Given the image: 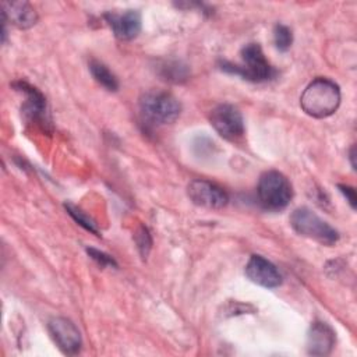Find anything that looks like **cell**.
I'll use <instances>...</instances> for the list:
<instances>
[{
    "label": "cell",
    "instance_id": "obj_14",
    "mask_svg": "<svg viewBox=\"0 0 357 357\" xmlns=\"http://www.w3.org/2000/svg\"><path fill=\"white\" fill-rule=\"evenodd\" d=\"M89 70L91 74L93 75V78L107 91L114 92L119 89V81L116 78V75L100 61L98 60H91L89 63Z\"/></svg>",
    "mask_w": 357,
    "mask_h": 357
},
{
    "label": "cell",
    "instance_id": "obj_8",
    "mask_svg": "<svg viewBox=\"0 0 357 357\" xmlns=\"http://www.w3.org/2000/svg\"><path fill=\"white\" fill-rule=\"evenodd\" d=\"M47 329L54 343L64 354L73 356L79 351L82 344L81 333L70 319L61 317L52 318L47 324Z\"/></svg>",
    "mask_w": 357,
    "mask_h": 357
},
{
    "label": "cell",
    "instance_id": "obj_4",
    "mask_svg": "<svg viewBox=\"0 0 357 357\" xmlns=\"http://www.w3.org/2000/svg\"><path fill=\"white\" fill-rule=\"evenodd\" d=\"M139 109L146 121L153 124H170L181 113L180 102L169 92L148 91L139 98Z\"/></svg>",
    "mask_w": 357,
    "mask_h": 357
},
{
    "label": "cell",
    "instance_id": "obj_11",
    "mask_svg": "<svg viewBox=\"0 0 357 357\" xmlns=\"http://www.w3.org/2000/svg\"><path fill=\"white\" fill-rule=\"evenodd\" d=\"M14 88L20 92H22L26 98V102L24 105V113L29 116L32 120L39 121L43 127L50 124V119L47 116V107L46 100L43 95L33 86H31L26 82L18 81L14 84Z\"/></svg>",
    "mask_w": 357,
    "mask_h": 357
},
{
    "label": "cell",
    "instance_id": "obj_21",
    "mask_svg": "<svg viewBox=\"0 0 357 357\" xmlns=\"http://www.w3.org/2000/svg\"><path fill=\"white\" fill-rule=\"evenodd\" d=\"M356 149H354V146L350 149V153H349V158H350V162H351V166H353V169H356V162H354V159H356V152H354Z\"/></svg>",
    "mask_w": 357,
    "mask_h": 357
},
{
    "label": "cell",
    "instance_id": "obj_10",
    "mask_svg": "<svg viewBox=\"0 0 357 357\" xmlns=\"http://www.w3.org/2000/svg\"><path fill=\"white\" fill-rule=\"evenodd\" d=\"M116 38L120 40H131L141 31V14L137 10H126L124 13H106L103 15Z\"/></svg>",
    "mask_w": 357,
    "mask_h": 357
},
{
    "label": "cell",
    "instance_id": "obj_20",
    "mask_svg": "<svg viewBox=\"0 0 357 357\" xmlns=\"http://www.w3.org/2000/svg\"><path fill=\"white\" fill-rule=\"evenodd\" d=\"M339 190H340V192L346 197V199H347V202L350 204V206H351L353 209H356V191H354V188H351V187H349V185H342V184H339Z\"/></svg>",
    "mask_w": 357,
    "mask_h": 357
},
{
    "label": "cell",
    "instance_id": "obj_13",
    "mask_svg": "<svg viewBox=\"0 0 357 357\" xmlns=\"http://www.w3.org/2000/svg\"><path fill=\"white\" fill-rule=\"evenodd\" d=\"M3 20L20 29H28L38 21L35 8L26 1H3Z\"/></svg>",
    "mask_w": 357,
    "mask_h": 357
},
{
    "label": "cell",
    "instance_id": "obj_1",
    "mask_svg": "<svg viewBox=\"0 0 357 357\" xmlns=\"http://www.w3.org/2000/svg\"><path fill=\"white\" fill-rule=\"evenodd\" d=\"M300 105L308 116L329 117L340 105V89L328 78H315L301 93Z\"/></svg>",
    "mask_w": 357,
    "mask_h": 357
},
{
    "label": "cell",
    "instance_id": "obj_17",
    "mask_svg": "<svg viewBox=\"0 0 357 357\" xmlns=\"http://www.w3.org/2000/svg\"><path fill=\"white\" fill-rule=\"evenodd\" d=\"M135 243H137V247L139 250L141 257L146 258L151 248H152V238H151V234H149V231L145 226H141L138 229V231L135 233Z\"/></svg>",
    "mask_w": 357,
    "mask_h": 357
},
{
    "label": "cell",
    "instance_id": "obj_7",
    "mask_svg": "<svg viewBox=\"0 0 357 357\" xmlns=\"http://www.w3.org/2000/svg\"><path fill=\"white\" fill-rule=\"evenodd\" d=\"M188 198L198 206L208 209H220L227 205V192L218 184L208 180H192L187 187Z\"/></svg>",
    "mask_w": 357,
    "mask_h": 357
},
{
    "label": "cell",
    "instance_id": "obj_6",
    "mask_svg": "<svg viewBox=\"0 0 357 357\" xmlns=\"http://www.w3.org/2000/svg\"><path fill=\"white\" fill-rule=\"evenodd\" d=\"M215 131L227 141H237L244 134V120L240 110L229 103L216 106L209 116Z\"/></svg>",
    "mask_w": 357,
    "mask_h": 357
},
{
    "label": "cell",
    "instance_id": "obj_9",
    "mask_svg": "<svg viewBox=\"0 0 357 357\" xmlns=\"http://www.w3.org/2000/svg\"><path fill=\"white\" fill-rule=\"evenodd\" d=\"M247 278L262 287L275 289L282 283V275L278 268L261 255H251L245 265Z\"/></svg>",
    "mask_w": 357,
    "mask_h": 357
},
{
    "label": "cell",
    "instance_id": "obj_12",
    "mask_svg": "<svg viewBox=\"0 0 357 357\" xmlns=\"http://www.w3.org/2000/svg\"><path fill=\"white\" fill-rule=\"evenodd\" d=\"M335 346V332L325 324L315 321L307 335V351L312 356H328Z\"/></svg>",
    "mask_w": 357,
    "mask_h": 357
},
{
    "label": "cell",
    "instance_id": "obj_18",
    "mask_svg": "<svg viewBox=\"0 0 357 357\" xmlns=\"http://www.w3.org/2000/svg\"><path fill=\"white\" fill-rule=\"evenodd\" d=\"M163 77H165V79L174 81V82L185 79V77H187L185 67H181L180 63H173V64L167 63V66L163 67Z\"/></svg>",
    "mask_w": 357,
    "mask_h": 357
},
{
    "label": "cell",
    "instance_id": "obj_5",
    "mask_svg": "<svg viewBox=\"0 0 357 357\" xmlns=\"http://www.w3.org/2000/svg\"><path fill=\"white\" fill-rule=\"evenodd\" d=\"M257 194L265 209L280 211L289 205L293 190L286 176L276 170H268L259 177Z\"/></svg>",
    "mask_w": 357,
    "mask_h": 357
},
{
    "label": "cell",
    "instance_id": "obj_2",
    "mask_svg": "<svg viewBox=\"0 0 357 357\" xmlns=\"http://www.w3.org/2000/svg\"><path fill=\"white\" fill-rule=\"evenodd\" d=\"M243 64H231L222 61L220 68L226 73L240 75L241 78L252 82H264L276 75L275 68L268 63L264 52L258 43H248L241 49Z\"/></svg>",
    "mask_w": 357,
    "mask_h": 357
},
{
    "label": "cell",
    "instance_id": "obj_15",
    "mask_svg": "<svg viewBox=\"0 0 357 357\" xmlns=\"http://www.w3.org/2000/svg\"><path fill=\"white\" fill-rule=\"evenodd\" d=\"M64 206H66L68 215H70L79 226H82L84 229H86V230L91 231V233L99 236L98 226H96V223H95V220H93L92 218H89L88 215H85L79 208H77V206L73 205V204H66Z\"/></svg>",
    "mask_w": 357,
    "mask_h": 357
},
{
    "label": "cell",
    "instance_id": "obj_16",
    "mask_svg": "<svg viewBox=\"0 0 357 357\" xmlns=\"http://www.w3.org/2000/svg\"><path fill=\"white\" fill-rule=\"evenodd\" d=\"M273 40H275V46L278 50L280 52H286L290 49L291 43H293V33L291 29L283 24H278L275 25L273 29Z\"/></svg>",
    "mask_w": 357,
    "mask_h": 357
},
{
    "label": "cell",
    "instance_id": "obj_19",
    "mask_svg": "<svg viewBox=\"0 0 357 357\" xmlns=\"http://www.w3.org/2000/svg\"><path fill=\"white\" fill-rule=\"evenodd\" d=\"M86 252L89 254V257L93 259V261H96L100 266H117V264H116V261L110 257V255H107V254H105V252H102V251H99V250H95V248H92V247H88L86 248Z\"/></svg>",
    "mask_w": 357,
    "mask_h": 357
},
{
    "label": "cell",
    "instance_id": "obj_3",
    "mask_svg": "<svg viewBox=\"0 0 357 357\" xmlns=\"http://www.w3.org/2000/svg\"><path fill=\"white\" fill-rule=\"evenodd\" d=\"M290 225L300 236L308 237L322 245H333L339 240V233L328 222L321 219L310 208H297L290 216Z\"/></svg>",
    "mask_w": 357,
    "mask_h": 357
}]
</instances>
